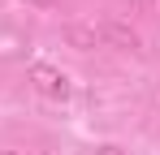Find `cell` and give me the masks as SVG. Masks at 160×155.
I'll list each match as a JSON object with an SVG mask.
<instances>
[{"label":"cell","mask_w":160,"mask_h":155,"mask_svg":"<svg viewBox=\"0 0 160 155\" xmlns=\"http://www.w3.org/2000/svg\"><path fill=\"white\" fill-rule=\"evenodd\" d=\"M30 82H35V91L43 95V99H56V103H65L69 99V78L61 73L56 65H30Z\"/></svg>","instance_id":"cell-1"},{"label":"cell","mask_w":160,"mask_h":155,"mask_svg":"<svg viewBox=\"0 0 160 155\" xmlns=\"http://www.w3.org/2000/svg\"><path fill=\"white\" fill-rule=\"evenodd\" d=\"M100 35H104L108 48H121V52H138V48H143L138 30H134L130 22H121V17H108V22L100 26Z\"/></svg>","instance_id":"cell-2"},{"label":"cell","mask_w":160,"mask_h":155,"mask_svg":"<svg viewBox=\"0 0 160 155\" xmlns=\"http://www.w3.org/2000/svg\"><path fill=\"white\" fill-rule=\"evenodd\" d=\"M65 43H69V48H78V52H91V48H100V43H104V35H100V26L74 22V26H65Z\"/></svg>","instance_id":"cell-3"},{"label":"cell","mask_w":160,"mask_h":155,"mask_svg":"<svg viewBox=\"0 0 160 155\" xmlns=\"http://www.w3.org/2000/svg\"><path fill=\"white\" fill-rule=\"evenodd\" d=\"M95 155H126V151H121V147H112V142H108V147H100V151H95Z\"/></svg>","instance_id":"cell-4"},{"label":"cell","mask_w":160,"mask_h":155,"mask_svg":"<svg viewBox=\"0 0 160 155\" xmlns=\"http://www.w3.org/2000/svg\"><path fill=\"white\" fill-rule=\"evenodd\" d=\"M26 4H39V9H56V0H26Z\"/></svg>","instance_id":"cell-5"},{"label":"cell","mask_w":160,"mask_h":155,"mask_svg":"<svg viewBox=\"0 0 160 155\" xmlns=\"http://www.w3.org/2000/svg\"><path fill=\"white\" fill-rule=\"evenodd\" d=\"M0 155H22V151H0Z\"/></svg>","instance_id":"cell-6"}]
</instances>
